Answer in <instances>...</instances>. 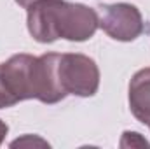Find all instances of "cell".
I'll list each match as a JSON object with an SVG mask.
<instances>
[{
	"label": "cell",
	"instance_id": "cell-7",
	"mask_svg": "<svg viewBox=\"0 0 150 149\" xmlns=\"http://www.w3.org/2000/svg\"><path fill=\"white\" fill-rule=\"evenodd\" d=\"M16 105V102L9 97V93L5 91L4 84H2V79H0V109H7V107H12Z\"/></svg>",
	"mask_w": 150,
	"mask_h": 149
},
{
	"label": "cell",
	"instance_id": "cell-1",
	"mask_svg": "<svg viewBox=\"0 0 150 149\" xmlns=\"http://www.w3.org/2000/svg\"><path fill=\"white\" fill-rule=\"evenodd\" d=\"M28 32L37 42L51 44L58 39L84 42L98 30V12L84 4L65 0H38L28 7Z\"/></svg>",
	"mask_w": 150,
	"mask_h": 149
},
{
	"label": "cell",
	"instance_id": "cell-3",
	"mask_svg": "<svg viewBox=\"0 0 150 149\" xmlns=\"http://www.w3.org/2000/svg\"><path fill=\"white\" fill-rule=\"evenodd\" d=\"M98 25L108 37L120 42H131L138 39L143 32H147L140 9L126 2L100 5Z\"/></svg>",
	"mask_w": 150,
	"mask_h": 149
},
{
	"label": "cell",
	"instance_id": "cell-9",
	"mask_svg": "<svg viewBox=\"0 0 150 149\" xmlns=\"http://www.w3.org/2000/svg\"><path fill=\"white\" fill-rule=\"evenodd\" d=\"M35 2H38V0H16V4L18 5H21V7H25V9H28L30 5H33Z\"/></svg>",
	"mask_w": 150,
	"mask_h": 149
},
{
	"label": "cell",
	"instance_id": "cell-8",
	"mask_svg": "<svg viewBox=\"0 0 150 149\" xmlns=\"http://www.w3.org/2000/svg\"><path fill=\"white\" fill-rule=\"evenodd\" d=\"M7 132H9V126L0 119V146H2V142H4V139H5V135H7Z\"/></svg>",
	"mask_w": 150,
	"mask_h": 149
},
{
	"label": "cell",
	"instance_id": "cell-5",
	"mask_svg": "<svg viewBox=\"0 0 150 149\" xmlns=\"http://www.w3.org/2000/svg\"><path fill=\"white\" fill-rule=\"evenodd\" d=\"M150 148V144L140 135V133H136V132H124V135H122V140H120V148Z\"/></svg>",
	"mask_w": 150,
	"mask_h": 149
},
{
	"label": "cell",
	"instance_id": "cell-4",
	"mask_svg": "<svg viewBox=\"0 0 150 149\" xmlns=\"http://www.w3.org/2000/svg\"><path fill=\"white\" fill-rule=\"evenodd\" d=\"M129 109L143 125L150 123V67L138 70L129 81Z\"/></svg>",
	"mask_w": 150,
	"mask_h": 149
},
{
	"label": "cell",
	"instance_id": "cell-10",
	"mask_svg": "<svg viewBox=\"0 0 150 149\" xmlns=\"http://www.w3.org/2000/svg\"><path fill=\"white\" fill-rule=\"evenodd\" d=\"M149 128H150V123H149Z\"/></svg>",
	"mask_w": 150,
	"mask_h": 149
},
{
	"label": "cell",
	"instance_id": "cell-6",
	"mask_svg": "<svg viewBox=\"0 0 150 149\" xmlns=\"http://www.w3.org/2000/svg\"><path fill=\"white\" fill-rule=\"evenodd\" d=\"M49 146L47 142H44L42 139H32V135H26L25 139H18V140H14L12 144H11V148H18V146Z\"/></svg>",
	"mask_w": 150,
	"mask_h": 149
},
{
	"label": "cell",
	"instance_id": "cell-2",
	"mask_svg": "<svg viewBox=\"0 0 150 149\" xmlns=\"http://www.w3.org/2000/svg\"><path fill=\"white\" fill-rule=\"evenodd\" d=\"M56 75L65 97H93L100 88V69L86 54L67 53L58 56Z\"/></svg>",
	"mask_w": 150,
	"mask_h": 149
}]
</instances>
